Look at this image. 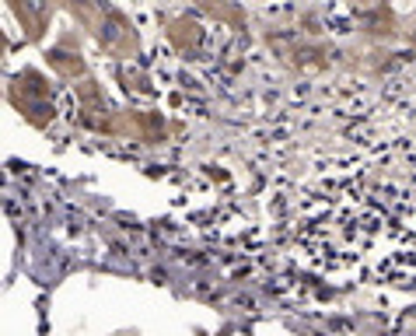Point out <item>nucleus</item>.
I'll return each instance as SVG.
<instances>
[{
	"mask_svg": "<svg viewBox=\"0 0 416 336\" xmlns=\"http://www.w3.org/2000/svg\"><path fill=\"white\" fill-rule=\"evenodd\" d=\"M410 42H413V46H416V28H413V32H410Z\"/></svg>",
	"mask_w": 416,
	"mask_h": 336,
	"instance_id": "obj_1",
	"label": "nucleus"
}]
</instances>
